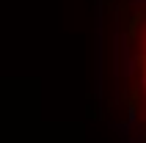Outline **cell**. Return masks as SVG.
<instances>
[{
	"label": "cell",
	"mask_w": 146,
	"mask_h": 143,
	"mask_svg": "<svg viewBox=\"0 0 146 143\" xmlns=\"http://www.w3.org/2000/svg\"><path fill=\"white\" fill-rule=\"evenodd\" d=\"M143 80H146V44H143Z\"/></svg>",
	"instance_id": "1"
}]
</instances>
